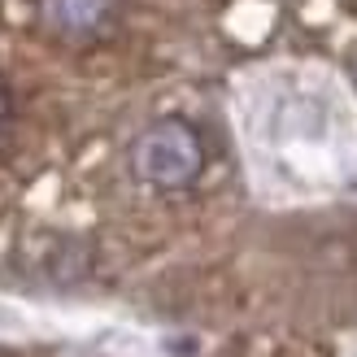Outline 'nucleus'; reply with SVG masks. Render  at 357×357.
<instances>
[{"label": "nucleus", "instance_id": "nucleus-1", "mask_svg": "<svg viewBox=\"0 0 357 357\" xmlns=\"http://www.w3.org/2000/svg\"><path fill=\"white\" fill-rule=\"evenodd\" d=\"M236 118L266 192L310 196L357 170V105L323 61L248 66L236 79Z\"/></svg>", "mask_w": 357, "mask_h": 357}, {"label": "nucleus", "instance_id": "nucleus-2", "mask_svg": "<svg viewBox=\"0 0 357 357\" xmlns=\"http://www.w3.org/2000/svg\"><path fill=\"white\" fill-rule=\"evenodd\" d=\"M205 166V149H201V135H196L188 122L166 118V122H153V127L135 139L131 149V170L139 183L149 188H188Z\"/></svg>", "mask_w": 357, "mask_h": 357}, {"label": "nucleus", "instance_id": "nucleus-3", "mask_svg": "<svg viewBox=\"0 0 357 357\" xmlns=\"http://www.w3.org/2000/svg\"><path fill=\"white\" fill-rule=\"evenodd\" d=\"M109 5L114 0H48L44 9L52 17V26H61L70 35H87L109 17Z\"/></svg>", "mask_w": 357, "mask_h": 357}, {"label": "nucleus", "instance_id": "nucleus-4", "mask_svg": "<svg viewBox=\"0 0 357 357\" xmlns=\"http://www.w3.org/2000/svg\"><path fill=\"white\" fill-rule=\"evenodd\" d=\"M0 122H5V96H0Z\"/></svg>", "mask_w": 357, "mask_h": 357}, {"label": "nucleus", "instance_id": "nucleus-5", "mask_svg": "<svg viewBox=\"0 0 357 357\" xmlns=\"http://www.w3.org/2000/svg\"><path fill=\"white\" fill-rule=\"evenodd\" d=\"M353 75H357V66H353Z\"/></svg>", "mask_w": 357, "mask_h": 357}]
</instances>
